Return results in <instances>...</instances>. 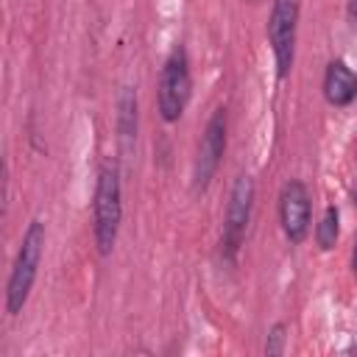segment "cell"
Here are the masks:
<instances>
[{
	"instance_id": "obj_1",
	"label": "cell",
	"mask_w": 357,
	"mask_h": 357,
	"mask_svg": "<svg viewBox=\"0 0 357 357\" xmlns=\"http://www.w3.org/2000/svg\"><path fill=\"white\" fill-rule=\"evenodd\" d=\"M123 220V187H120V167L114 162H106L98 170L95 181V198H92V237L98 245V254L106 257L120 231Z\"/></svg>"
},
{
	"instance_id": "obj_2",
	"label": "cell",
	"mask_w": 357,
	"mask_h": 357,
	"mask_svg": "<svg viewBox=\"0 0 357 357\" xmlns=\"http://www.w3.org/2000/svg\"><path fill=\"white\" fill-rule=\"evenodd\" d=\"M42 254H45V223L42 220H31L25 234H22V240H20V248H17V257H14L8 282H6V312L8 315H20L22 312V307H25V301L31 296Z\"/></svg>"
},
{
	"instance_id": "obj_3",
	"label": "cell",
	"mask_w": 357,
	"mask_h": 357,
	"mask_svg": "<svg viewBox=\"0 0 357 357\" xmlns=\"http://www.w3.org/2000/svg\"><path fill=\"white\" fill-rule=\"evenodd\" d=\"M190 92H192L190 59H187V50L181 45H176L159 73V89H156L159 117L165 123H176L190 103Z\"/></svg>"
},
{
	"instance_id": "obj_4",
	"label": "cell",
	"mask_w": 357,
	"mask_h": 357,
	"mask_svg": "<svg viewBox=\"0 0 357 357\" xmlns=\"http://www.w3.org/2000/svg\"><path fill=\"white\" fill-rule=\"evenodd\" d=\"M251 206H254V178L237 176L231 184V192H229V204H226V215H223V234H220V254L226 262L237 259V251L248 231Z\"/></svg>"
},
{
	"instance_id": "obj_5",
	"label": "cell",
	"mask_w": 357,
	"mask_h": 357,
	"mask_svg": "<svg viewBox=\"0 0 357 357\" xmlns=\"http://www.w3.org/2000/svg\"><path fill=\"white\" fill-rule=\"evenodd\" d=\"M296 28H298V0H273L268 17V42L276 61V75L287 78L296 59Z\"/></svg>"
},
{
	"instance_id": "obj_6",
	"label": "cell",
	"mask_w": 357,
	"mask_h": 357,
	"mask_svg": "<svg viewBox=\"0 0 357 357\" xmlns=\"http://www.w3.org/2000/svg\"><path fill=\"white\" fill-rule=\"evenodd\" d=\"M226 153V112L215 109L201 142H198V153H195V165H192V190H206L212 176L220 167V159Z\"/></svg>"
},
{
	"instance_id": "obj_7",
	"label": "cell",
	"mask_w": 357,
	"mask_h": 357,
	"mask_svg": "<svg viewBox=\"0 0 357 357\" xmlns=\"http://www.w3.org/2000/svg\"><path fill=\"white\" fill-rule=\"evenodd\" d=\"M279 223L290 243H301L310 234L312 204H310V192H307L304 181H298V178L284 181V187L279 192Z\"/></svg>"
},
{
	"instance_id": "obj_8",
	"label": "cell",
	"mask_w": 357,
	"mask_h": 357,
	"mask_svg": "<svg viewBox=\"0 0 357 357\" xmlns=\"http://www.w3.org/2000/svg\"><path fill=\"white\" fill-rule=\"evenodd\" d=\"M324 95L332 106H349L357 98V75L346 61H329L324 73Z\"/></svg>"
},
{
	"instance_id": "obj_9",
	"label": "cell",
	"mask_w": 357,
	"mask_h": 357,
	"mask_svg": "<svg viewBox=\"0 0 357 357\" xmlns=\"http://www.w3.org/2000/svg\"><path fill=\"white\" fill-rule=\"evenodd\" d=\"M137 89L134 86H123L117 95V139L123 145V151H131L137 142Z\"/></svg>"
},
{
	"instance_id": "obj_10",
	"label": "cell",
	"mask_w": 357,
	"mask_h": 357,
	"mask_svg": "<svg viewBox=\"0 0 357 357\" xmlns=\"http://www.w3.org/2000/svg\"><path fill=\"white\" fill-rule=\"evenodd\" d=\"M337 234H340V215H337L335 206H326L321 220H318V226H315V243L324 251H329L337 243Z\"/></svg>"
},
{
	"instance_id": "obj_11",
	"label": "cell",
	"mask_w": 357,
	"mask_h": 357,
	"mask_svg": "<svg viewBox=\"0 0 357 357\" xmlns=\"http://www.w3.org/2000/svg\"><path fill=\"white\" fill-rule=\"evenodd\" d=\"M287 326L284 324H273L271 332H268V340H265V354L268 357H279L284 351V340H287Z\"/></svg>"
},
{
	"instance_id": "obj_12",
	"label": "cell",
	"mask_w": 357,
	"mask_h": 357,
	"mask_svg": "<svg viewBox=\"0 0 357 357\" xmlns=\"http://www.w3.org/2000/svg\"><path fill=\"white\" fill-rule=\"evenodd\" d=\"M349 17L357 22V0H349Z\"/></svg>"
},
{
	"instance_id": "obj_13",
	"label": "cell",
	"mask_w": 357,
	"mask_h": 357,
	"mask_svg": "<svg viewBox=\"0 0 357 357\" xmlns=\"http://www.w3.org/2000/svg\"><path fill=\"white\" fill-rule=\"evenodd\" d=\"M351 268H354V273H357V245H354V254H351Z\"/></svg>"
},
{
	"instance_id": "obj_14",
	"label": "cell",
	"mask_w": 357,
	"mask_h": 357,
	"mask_svg": "<svg viewBox=\"0 0 357 357\" xmlns=\"http://www.w3.org/2000/svg\"><path fill=\"white\" fill-rule=\"evenodd\" d=\"M254 3H259V0H254Z\"/></svg>"
}]
</instances>
